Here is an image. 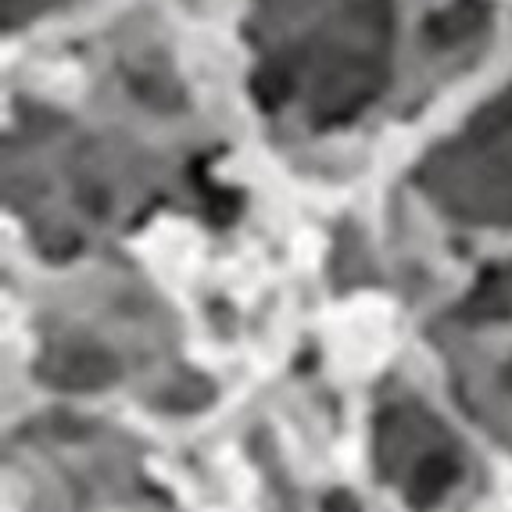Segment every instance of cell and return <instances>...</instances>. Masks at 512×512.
Returning <instances> with one entry per match:
<instances>
[{
  "label": "cell",
  "mask_w": 512,
  "mask_h": 512,
  "mask_svg": "<svg viewBox=\"0 0 512 512\" xmlns=\"http://www.w3.org/2000/svg\"><path fill=\"white\" fill-rule=\"evenodd\" d=\"M43 376H47V384L61 387V391H101V387L115 384L119 362L101 348H72L47 362Z\"/></svg>",
  "instance_id": "6da1fadb"
},
{
  "label": "cell",
  "mask_w": 512,
  "mask_h": 512,
  "mask_svg": "<svg viewBox=\"0 0 512 512\" xmlns=\"http://www.w3.org/2000/svg\"><path fill=\"white\" fill-rule=\"evenodd\" d=\"M376 83H380V79L369 76L362 65L333 72V76L319 86V115H323V119H344L351 111H359L362 101L376 90Z\"/></svg>",
  "instance_id": "7a4b0ae2"
},
{
  "label": "cell",
  "mask_w": 512,
  "mask_h": 512,
  "mask_svg": "<svg viewBox=\"0 0 512 512\" xmlns=\"http://www.w3.org/2000/svg\"><path fill=\"white\" fill-rule=\"evenodd\" d=\"M455 480H459L455 459H448V455H427V459H419V466L409 477V505L419 512L434 509Z\"/></svg>",
  "instance_id": "3957f363"
},
{
  "label": "cell",
  "mask_w": 512,
  "mask_h": 512,
  "mask_svg": "<svg viewBox=\"0 0 512 512\" xmlns=\"http://www.w3.org/2000/svg\"><path fill=\"white\" fill-rule=\"evenodd\" d=\"M466 312H470V316H477V319H505V316H512L509 280H505V276H498V273H487L484 280H480L477 291H473Z\"/></svg>",
  "instance_id": "277c9868"
},
{
  "label": "cell",
  "mask_w": 512,
  "mask_h": 512,
  "mask_svg": "<svg viewBox=\"0 0 512 512\" xmlns=\"http://www.w3.org/2000/svg\"><path fill=\"white\" fill-rule=\"evenodd\" d=\"M480 8L477 4H470V0H462V4H455V8H448L444 15H437L434 22H430V36H434L437 43H455L462 40V36H470L473 29L480 26Z\"/></svg>",
  "instance_id": "5b68a950"
},
{
  "label": "cell",
  "mask_w": 512,
  "mask_h": 512,
  "mask_svg": "<svg viewBox=\"0 0 512 512\" xmlns=\"http://www.w3.org/2000/svg\"><path fill=\"white\" fill-rule=\"evenodd\" d=\"M509 129H512V90L502 97H495L491 104H484V108L473 115L470 137L473 140H495V137H502V133H509Z\"/></svg>",
  "instance_id": "8992f818"
},
{
  "label": "cell",
  "mask_w": 512,
  "mask_h": 512,
  "mask_svg": "<svg viewBox=\"0 0 512 512\" xmlns=\"http://www.w3.org/2000/svg\"><path fill=\"white\" fill-rule=\"evenodd\" d=\"M251 90H255V97L265 108H276L283 97L291 94V72L283 69V65H265V69L251 79Z\"/></svg>",
  "instance_id": "52a82bcc"
},
{
  "label": "cell",
  "mask_w": 512,
  "mask_h": 512,
  "mask_svg": "<svg viewBox=\"0 0 512 512\" xmlns=\"http://www.w3.org/2000/svg\"><path fill=\"white\" fill-rule=\"evenodd\" d=\"M326 512H359V505L351 502L344 491H333V495L326 498Z\"/></svg>",
  "instance_id": "ba28073f"
},
{
  "label": "cell",
  "mask_w": 512,
  "mask_h": 512,
  "mask_svg": "<svg viewBox=\"0 0 512 512\" xmlns=\"http://www.w3.org/2000/svg\"><path fill=\"white\" fill-rule=\"evenodd\" d=\"M505 384L512 387V362H509V366H505Z\"/></svg>",
  "instance_id": "9c48e42d"
}]
</instances>
